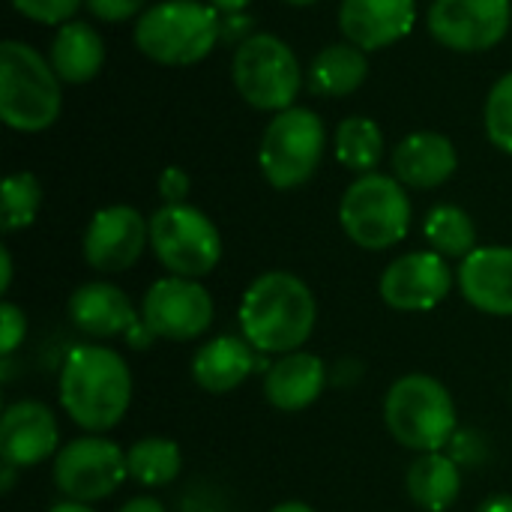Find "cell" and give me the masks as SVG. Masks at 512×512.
<instances>
[{
  "mask_svg": "<svg viewBox=\"0 0 512 512\" xmlns=\"http://www.w3.org/2000/svg\"><path fill=\"white\" fill-rule=\"evenodd\" d=\"M240 333L258 354H294L312 339L318 303L312 288L288 273L270 270L249 282L237 309Z\"/></svg>",
  "mask_w": 512,
  "mask_h": 512,
  "instance_id": "1",
  "label": "cell"
},
{
  "mask_svg": "<svg viewBox=\"0 0 512 512\" xmlns=\"http://www.w3.org/2000/svg\"><path fill=\"white\" fill-rule=\"evenodd\" d=\"M57 396L78 429L102 435L120 426L132 405V372L114 348L78 345L63 357Z\"/></svg>",
  "mask_w": 512,
  "mask_h": 512,
  "instance_id": "2",
  "label": "cell"
},
{
  "mask_svg": "<svg viewBox=\"0 0 512 512\" xmlns=\"http://www.w3.org/2000/svg\"><path fill=\"white\" fill-rule=\"evenodd\" d=\"M384 426L405 450L441 453L459 435L456 402L450 390L423 372L402 375L384 396Z\"/></svg>",
  "mask_w": 512,
  "mask_h": 512,
  "instance_id": "3",
  "label": "cell"
},
{
  "mask_svg": "<svg viewBox=\"0 0 512 512\" xmlns=\"http://www.w3.org/2000/svg\"><path fill=\"white\" fill-rule=\"evenodd\" d=\"M135 48L162 66H192L204 60L222 36V18L201 0H162L135 21Z\"/></svg>",
  "mask_w": 512,
  "mask_h": 512,
  "instance_id": "4",
  "label": "cell"
},
{
  "mask_svg": "<svg viewBox=\"0 0 512 512\" xmlns=\"http://www.w3.org/2000/svg\"><path fill=\"white\" fill-rule=\"evenodd\" d=\"M63 108L60 78L33 45L6 39L0 45V120L15 132L48 129Z\"/></svg>",
  "mask_w": 512,
  "mask_h": 512,
  "instance_id": "5",
  "label": "cell"
},
{
  "mask_svg": "<svg viewBox=\"0 0 512 512\" xmlns=\"http://www.w3.org/2000/svg\"><path fill=\"white\" fill-rule=\"evenodd\" d=\"M339 225L366 252L402 243L411 228L408 189L390 174H360L339 201Z\"/></svg>",
  "mask_w": 512,
  "mask_h": 512,
  "instance_id": "6",
  "label": "cell"
},
{
  "mask_svg": "<svg viewBox=\"0 0 512 512\" xmlns=\"http://www.w3.org/2000/svg\"><path fill=\"white\" fill-rule=\"evenodd\" d=\"M324 150H327L324 120L315 111L294 105L288 111H279L267 123L258 147V165L273 189L288 192V189H300L315 177Z\"/></svg>",
  "mask_w": 512,
  "mask_h": 512,
  "instance_id": "7",
  "label": "cell"
},
{
  "mask_svg": "<svg viewBox=\"0 0 512 512\" xmlns=\"http://www.w3.org/2000/svg\"><path fill=\"white\" fill-rule=\"evenodd\" d=\"M237 93L258 111H288L303 87V69L291 45L273 33H252L231 60Z\"/></svg>",
  "mask_w": 512,
  "mask_h": 512,
  "instance_id": "8",
  "label": "cell"
},
{
  "mask_svg": "<svg viewBox=\"0 0 512 512\" xmlns=\"http://www.w3.org/2000/svg\"><path fill=\"white\" fill-rule=\"evenodd\" d=\"M150 249L171 276L204 279L222 261V234L204 210L162 204L150 216Z\"/></svg>",
  "mask_w": 512,
  "mask_h": 512,
  "instance_id": "9",
  "label": "cell"
},
{
  "mask_svg": "<svg viewBox=\"0 0 512 512\" xmlns=\"http://www.w3.org/2000/svg\"><path fill=\"white\" fill-rule=\"evenodd\" d=\"M51 477L63 501L96 504L111 498L129 477L126 453L102 435H81L57 450Z\"/></svg>",
  "mask_w": 512,
  "mask_h": 512,
  "instance_id": "10",
  "label": "cell"
},
{
  "mask_svg": "<svg viewBox=\"0 0 512 512\" xmlns=\"http://www.w3.org/2000/svg\"><path fill=\"white\" fill-rule=\"evenodd\" d=\"M216 306L198 279L165 276L156 279L141 303V324L153 339L192 342L213 324Z\"/></svg>",
  "mask_w": 512,
  "mask_h": 512,
  "instance_id": "11",
  "label": "cell"
},
{
  "mask_svg": "<svg viewBox=\"0 0 512 512\" xmlns=\"http://www.w3.org/2000/svg\"><path fill=\"white\" fill-rule=\"evenodd\" d=\"M510 24V0H435L429 6V33L444 48L462 54L495 48Z\"/></svg>",
  "mask_w": 512,
  "mask_h": 512,
  "instance_id": "12",
  "label": "cell"
},
{
  "mask_svg": "<svg viewBox=\"0 0 512 512\" xmlns=\"http://www.w3.org/2000/svg\"><path fill=\"white\" fill-rule=\"evenodd\" d=\"M453 267L444 255L408 252L387 264L378 282L381 300L396 312H432L453 291Z\"/></svg>",
  "mask_w": 512,
  "mask_h": 512,
  "instance_id": "13",
  "label": "cell"
},
{
  "mask_svg": "<svg viewBox=\"0 0 512 512\" xmlns=\"http://www.w3.org/2000/svg\"><path fill=\"white\" fill-rule=\"evenodd\" d=\"M150 246V219L129 204H111L87 222L81 249L84 261L99 273H123L138 264Z\"/></svg>",
  "mask_w": 512,
  "mask_h": 512,
  "instance_id": "14",
  "label": "cell"
},
{
  "mask_svg": "<svg viewBox=\"0 0 512 512\" xmlns=\"http://www.w3.org/2000/svg\"><path fill=\"white\" fill-rule=\"evenodd\" d=\"M60 429L54 411L45 402L21 399L3 411L0 420V456L15 468H36L54 456Z\"/></svg>",
  "mask_w": 512,
  "mask_h": 512,
  "instance_id": "15",
  "label": "cell"
},
{
  "mask_svg": "<svg viewBox=\"0 0 512 512\" xmlns=\"http://www.w3.org/2000/svg\"><path fill=\"white\" fill-rule=\"evenodd\" d=\"M417 0H342L339 27L363 51L396 45L414 30Z\"/></svg>",
  "mask_w": 512,
  "mask_h": 512,
  "instance_id": "16",
  "label": "cell"
},
{
  "mask_svg": "<svg viewBox=\"0 0 512 512\" xmlns=\"http://www.w3.org/2000/svg\"><path fill=\"white\" fill-rule=\"evenodd\" d=\"M66 312L69 321L90 339H129L141 327V312L114 282H84L69 297Z\"/></svg>",
  "mask_w": 512,
  "mask_h": 512,
  "instance_id": "17",
  "label": "cell"
},
{
  "mask_svg": "<svg viewBox=\"0 0 512 512\" xmlns=\"http://www.w3.org/2000/svg\"><path fill=\"white\" fill-rule=\"evenodd\" d=\"M462 297L498 318H512V246H477L456 273Z\"/></svg>",
  "mask_w": 512,
  "mask_h": 512,
  "instance_id": "18",
  "label": "cell"
},
{
  "mask_svg": "<svg viewBox=\"0 0 512 512\" xmlns=\"http://www.w3.org/2000/svg\"><path fill=\"white\" fill-rule=\"evenodd\" d=\"M459 168L456 144L441 132H411L393 150V177L405 189H438Z\"/></svg>",
  "mask_w": 512,
  "mask_h": 512,
  "instance_id": "19",
  "label": "cell"
},
{
  "mask_svg": "<svg viewBox=\"0 0 512 512\" xmlns=\"http://www.w3.org/2000/svg\"><path fill=\"white\" fill-rule=\"evenodd\" d=\"M327 366L309 351L282 354L264 375V396L276 411H306L327 387Z\"/></svg>",
  "mask_w": 512,
  "mask_h": 512,
  "instance_id": "20",
  "label": "cell"
},
{
  "mask_svg": "<svg viewBox=\"0 0 512 512\" xmlns=\"http://www.w3.org/2000/svg\"><path fill=\"white\" fill-rule=\"evenodd\" d=\"M258 366L255 348L243 336H216L192 357V378L204 393L225 396L237 390Z\"/></svg>",
  "mask_w": 512,
  "mask_h": 512,
  "instance_id": "21",
  "label": "cell"
},
{
  "mask_svg": "<svg viewBox=\"0 0 512 512\" xmlns=\"http://www.w3.org/2000/svg\"><path fill=\"white\" fill-rule=\"evenodd\" d=\"M48 60L60 81L66 84H87L99 75L105 63V45L93 24L87 21H66L60 24Z\"/></svg>",
  "mask_w": 512,
  "mask_h": 512,
  "instance_id": "22",
  "label": "cell"
},
{
  "mask_svg": "<svg viewBox=\"0 0 512 512\" xmlns=\"http://www.w3.org/2000/svg\"><path fill=\"white\" fill-rule=\"evenodd\" d=\"M408 498L423 512H447L462 492V471L453 456L420 453L405 477Z\"/></svg>",
  "mask_w": 512,
  "mask_h": 512,
  "instance_id": "23",
  "label": "cell"
},
{
  "mask_svg": "<svg viewBox=\"0 0 512 512\" xmlns=\"http://www.w3.org/2000/svg\"><path fill=\"white\" fill-rule=\"evenodd\" d=\"M369 75L366 51L354 42H336L315 54L309 66V87L318 96H351Z\"/></svg>",
  "mask_w": 512,
  "mask_h": 512,
  "instance_id": "24",
  "label": "cell"
},
{
  "mask_svg": "<svg viewBox=\"0 0 512 512\" xmlns=\"http://www.w3.org/2000/svg\"><path fill=\"white\" fill-rule=\"evenodd\" d=\"M423 237L432 246V252L465 261L477 249V225L468 210L456 204H438L429 210L423 222Z\"/></svg>",
  "mask_w": 512,
  "mask_h": 512,
  "instance_id": "25",
  "label": "cell"
},
{
  "mask_svg": "<svg viewBox=\"0 0 512 512\" xmlns=\"http://www.w3.org/2000/svg\"><path fill=\"white\" fill-rule=\"evenodd\" d=\"M129 480L147 489H159L177 480L183 471V453L171 438H141L126 450Z\"/></svg>",
  "mask_w": 512,
  "mask_h": 512,
  "instance_id": "26",
  "label": "cell"
},
{
  "mask_svg": "<svg viewBox=\"0 0 512 512\" xmlns=\"http://www.w3.org/2000/svg\"><path fill=\"white\" fill-rule=\"evenodd\" d=\"M384 156V132L372 117H345L336 126V159L357 174H372Z\"/></svg>",
  "mask_w": 512,
  "mask_h": 512,
  "instance_id": "27",
  "label": "cell"
},
{
  "mask_svg": "<svg viewBox=\"0 0 512 512\" xmlns=\"http://www.w3.org/2000/svg\"><path fill=\"white\" fill-rule=\"evenodd\" d=\"M42 207V183L30 171H15L0 189V225L6 234L33 225Z\"/></svg>",
  "mask_w": 512,
  "mask_h": 512,
  "instance_id": "28",
  "label": "cell"
},
{
  "mask_svg": "<svg viewBox=\"0 0 512 512\" xmlns=\"http://www.w3.org/2000/svg\"><path fill=\"white\" fill-rule=\"evenodd\" d=\"M483 120H486L489 141L498 150H504L507 156H512V72L501 75L495 81V87L489 90Z\"/></svg>",
  "mask_w": 512,
  "mask_h": 512,
  "instance_id": "29",
  "label": "cell"
},
{
  "mask_svg": "<svg viewBox=\"0 0 512 512\" xmlns=\"http://www.w3.org/2000/svg\"><path fill=\"white\" fill-rule=\"evenodd\" d=\"M84 0H12L15 12L36 24H66Z\"/></svg>",
  "mask_w": 512,
  "mask_h": 512,
  "instance_id": "30",
  "label": "cell"
},
{
  "mask_svg": "<svg viewBox=\"0 0 512 512\" xmlns=\"http://www.w3.org/2000/svg\"><path fill=\"white\" fill-rule=\"evenodd\" d=\"M27 336V315L24 309H18L15 303H3L0 306V354L12 357L18 351V345Z\"/></svg>",
  "mask_w": 512,
  "mask_h": 512,
  "instance_id": "31",
  "label": "cell"
},
{
  "mask_svg": "<svg viewBox=\"0 0 512 512\" xmlns=\"http://www.w3.org/2000/svg\"><path fill=\"white\" fill-rule=\"evenodd\" d=\"M84 6L99 21L117 24V21H129V18L141 15L144 6H147V0H84Z\"/></svg>",
  "mask_w": 512,
  "mask_h": 512,
  "instance_id": "32",
  "label": "cell"
},
{
  "mask_svg": "<svg viewBox=\"0 0 512 512\" xmlns=\"http://www.w3.org/2000/svg\"><path fill=\"white\" fill-rule=\"evenodd\" d=\"M189 189H192V177L183 168L168 165L159 174V198H162V204H186Z\"/></svg>",
  "mask_w": 512,
  "mask_h": 512,
  "instance_id": "33",
  "label": "cell"
},
{
  "mask_svg": "<svg viewBox=\"0 0 512 512\" xmlns=\"http://www.w3.org/2000/svg\"><path fill=\"white\" fill-rule=\"evenodd\" d=\"M117 512H165V504L159 498H150V495H135Z\"/></svg>",
  "mask_w": 512,
  "mask_h": 512,
  "instance_id": "34",
  "label": "cell"
},
{
  "mask_svg": "<svg viewBox=\"0 0 512 512\" xmlns=\"http://www.w3.org/2000/svg\"><path fill=\"white\" fill-rule=\"evenodd\" d=\"M477 512H512V495H492L477 507Z\"/></svg>",
  "mask_w": 512,
  "mask_h": 512,
  "instance_id": "35",
  "label": "cell"
},
{
  "mask_svg": "<svg viewBox=\"0 0 512 512\" xmlns=\"http://www.w3.org/2000/svg\"><path fill=\"white\" fill-rule=\"evenodd\" d=\"M9 285H12V255H9V249L3 246V249H0V291L6 294Z\"/></svg>",
  "mask_w": 512,
  "mask_h": 512,
  "instance_id": "36",
  "label": "cell"
},
{
  "mask_svg": "<svg viewBox=\"0 0 512 512\" xmlns=\"http://www.w3.org/2000/svg\"><path fill=\"white\" fill-rule=\"evenodd\" d=\"M249 3H252V0H210V6H213L216 12H222V15H237V12H243Z\"/></svg>",
  "mask_w": 512,
  "mask_h": 512,
  "instance_id": "37",
  "label": "cell"
},
{
  "mask_svg": "<svg viewBox=\"0 0 512 512\" xmlns=\"http://www.w3.org/2000/svg\"><path fill=\"white\" fill-rule=\"evenodd\" d=\"M15 471H21V468H15V465H9V462H3V477H0V489L9 495L12 492V486H15Z\"/></svg>",
  "mask_w": 512,
  "mask_h": 512,
  "instance_id": "38",
  "label": "cell"
},
{
  "mask_svg": "<svg viewBox=\"0 0 512 512\" xmlns=\"http://www.w3.org/2000/svg\"><path fill=\"white\" fill-rule=\"evenodd\" d=\"M270 512H315L309 504H303V501H282V504H276Z\"/></svg>",
  "mask_w": 512,
  "mask_h": 512,
  "instance_id": "39",
  "label": "cell"
},
{
  "mask_svg": "<svg viewBox=\"0 0 512 512\" xmlns=\"http://www.w3.org/2000/svg\"><path fill=\"white\" fill-rule=\"evenodd\" d=\"M48 512H93L90 510V504H78V501H60V504H54Z\"/></svg>",
  "mask_w": 512,
  "mask_h": 512,
  "instance_id": "40",
  "label": "cell"
},
{
  "mask_svg": "<svg viewBox=\"0 0 512 512\" xmlns=\"http://www.w3.org/2000/svg\"><path fill=\"white\" fill-rule=\"evenodd\" d=\"M285 3H291V6H312V3H318V0H285Z\"/></svg>",
  "mask_w": 512,
  "mask_h": 512,
  "instance_id": "41",
  "label": "cell"
}]
</instances>
